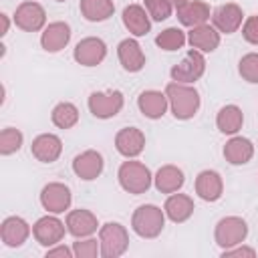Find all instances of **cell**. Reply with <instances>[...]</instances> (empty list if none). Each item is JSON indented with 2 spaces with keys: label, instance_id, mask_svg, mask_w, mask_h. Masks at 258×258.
<instances>
[{
  "label": "cell",
  "instance_id": "44dd1931",
  "mask_svg": "<svg viewBox=\"0 0 258 258\" xmlns=\"http://www.w3.org/2000/svg\"><path fill=\"white\" fill-rule=\"evenodd\" d=\"M187 42L200 52H214L220 46V32L212 24H200L187 32Z\"/></svg>",
  "mask_w": 258,
  "mask_h": 258
},
{
  "label": "cell",
  "instance_id": "6da1fadb",
  "mask_svg": "<svg viewBox=\"0 0 258 258\" xmlns=\"http://www.w3.org/2000/svg\"><path fill=\"white\" fill-rule=\"evenodd\" d=\"M165 95H167V101H169V109L173 113L175 119L179 121H187L191 119L198 109H200V93L191 87V85H185V83H167L165 87Z\"/></svg>",
  "mask_w": 258,
  "mask_h": 258
},
{
  "label": "cell",
  "instance_id": "83f0119b",
  "mask_svg": "<svg viewBox=\"0 0 258 258\" xmlns=\"http://www.w3.org/2000/svg\"><path fill=\"white\" fill-rule=\"evenodd\" d=\"M177 18L183 26H189V28L206 24L210 18V6L204 0H189L185 6L177 10Z\"/></svg>",
  "mask_w": 258,
  "mask_h": 258
},
{
  "label": "cell",
  "instance_id": "e575fe53",
  "mask_svg": "<svg viewBox=\"0 0 258 258\" xmlns=\"http://www.w3.org/2000/svg\"><path fill=\"white\" fill-rule=\"evenodd\" d=\"M145 10L153 20L161 22V20H167L171 16L173 6L167 0H145Z\"/></svg>",
  "mask_w": 258,
  "mask_h": 258
},
{
  "label": "cell",
  "instance_id": "ac0fdd59",
  "mask_svg": "<svg viewBox=\"0 0 258 258\" xmlns=\"http://www.w3.org/2000/svg\"><path fill=\"white\" fill-rule=\"evenodd\" d=\"M71 40V26L62 20L50 22L48 26H44L42 34H40V46L46 52H58L62 50Z\"/></svg>",
  "mask_w": 258,
  "mask_h": 258
},
{
  "label": "cell",
  "instance_id": "ffe728a7",
  "mask_svg": "<svg viewBox=\"0 0 258 258\" xmlns=\"http://www.w3.org/2000/svg\"><path fill=\"white\" fill-rule=\"evenodd\" d=\"M117 56L121 67L127 73H139L145 67V54L141 50V44L135 38H125L117 46Z\"/></svg>",
  "mask_w": 258,
  "mask_h": 258
},
{
  "label": "cell",
  "instance_id": "4316f807",
  "mask_svg": "<svg viewBox=\"0 0 258 258\" xmlns=\"http://www.w3.org/2000/svg\"><path fill=\"white\" fill-rule=\"evenodd\" d=\"M244 125V113L238 105H226L216 115V127L224 135H236Z\"/></svg>",
  "mask_w": 258,
  "mask_h": 258
},
{
  "label": "cell",
  "instance_id": "30bf717a",
  "mask_svg": "<svg viewBox=\"0 0 258 258\" xmlns=\"http://www.w3.org/2000/svg\"><path fill=\"white\" fill-rule=\"evenodd\" d=\"M67 224H62L56 216H42L34 222L32 226V236L40 246H56L62 238H64V228Z\"/></svg>",
  "mask_w": 258,
  "mask_h": 258
},
{
  "label": "cell",
  "instance_id": "2e32d148",
  "mask_svg": "<svg viewBox=\"0 0 258 258\" xmlns=\"http://www.w3.org/2000/svg\"><path fill=\"white\" fill-rule=\"evenodd\" d=\"M103 167H105L103 155L99 151H95V149H87V151L79 153L73 159V171H75V175L81 177V179H85V181L97 179L103 173Z\"/></svg>",
  "mask_w": 258,
  "mask_h": 258
},
{
  "label": "cell",
  "instance_id": "4dcf8cb0",
  "mask_svg": "<svg viewBox=\"0 0 258 258\" xmlns=\"http://www.w3.org/2000/svg\"><path fill=\"white\" fill-rule=\"evenodd\" d=\"M185 40H187L185 32L181 28H177V26H169V28L161 30L155 36V44L159 48H163V50H177V48H181L185 44Z\"/></svg>",
  "mask_w": 258,
  "mask_h": 258
},
{
  "label": "cell",
  "instance_id": "f35d334b",
  "mask_svg": "<svg viewBox=\"0 0 258 258\" xmlns=\"http://www.w3.org/2000/svg\"><path fill=\"white\" fill-rule=\"evenodd\" d=\"M0 22H2V28H0V36H6L8 34V28H10V20H8V14H0Z\"/></svg>",
  "mask_w": 258,
  "mask_h": 258
},
{
  "label": "cell",
  "instance_id": "5bb4252c",
  "mask_svg": "<svg viewBox=\"0 0 258 258\" xmlns=\"http://www.w3.org/2000/svg\"><path fill=\"white\" fill-rule=\"evenodd\" d=\"M30 236V226L20 216H8L4 218L0 226V240L8 248H20Z\"/></svg>",
  "mask_w": 258,
  "mask_h": 258
},
{
  "label": "cell",
  "instance_id": "ab89813d",
  "mask_svg": "<svg viewBox=\"0 0 258 258\" xmlns=\"http://www.w3.org/2000/svg\"><path fill=\"white\" fill-rule=\"evenodd\" d=\"M167 2H169L173 8H177V10H179V8H181V6H185L189 0H167Z\"/></svg>",
  "mask_w": 258,
  "mask_h": 258
},
{
  "label": "cell",
  "instance_id": "4fadbf2b",
  "mask_svg": "<svg viewBox=\"0 0 258 258\" xmlns=\"http://www.w3.org/2000/svg\"><path fill=\"white\" fill-rule=\"evenodd\" d=\"M115 149L127 157V159H133L137 155L143 153L145 149V135L141 129L137 127H123L117 131L115 135Z\"/></svg>",
  "mask_w": 258,
  "mask_h": 258
},
{
  "label": "cell",
  "instance_id": "5b68a950",
  "mask_svg": "<svg viewBox=\"0 0 258 258\" xmlns=\"http://www.w3.org/2000/svg\"><path fill=\"white\" fill-rule=\"evenodd\" d=\"M248 236V224L240 216H226L216 224L214 240L222 250H228L232 246H238Z\"/></svg>",
  "mask_w": 258,
  "mask_h": 258
},
{
  "label": "cell",
  "instance_id": "f1b7e54d",
  "mask_svg": "<svg viewBox=\"0 0 258 258\" xmlns=\"http://www.w3.org/2000/svg\"><path fill=\"white\" fill-rule=\"evenodd\" d=\"M79 8H81V14L89 22H103L111 18L115 12L113 0H81Z\"/></svg>",
  "mask_w": 258,
  "mask_h": 258
},
{
  "label": "cell",
  "instance_id": "836d02e7",
  "mask_svg": "<svg viewBox=\"0 0 258 258\" xmlns=\"http://www.w3.org/2000/svg\"><path fill=\"white\" fill-rule=\"evenodd\" d=\"M73 252L77 258H97L101 254V242H97L91 236L77 238V242L73 244Z\"/></svg>",
  "mask_w": 258,
  "mask_h": 258
},
{
  "label": "cell",
  "instance_id": "7402d4cb",
  "mask_svg": "<svg viewBox=\"0 0 258 258\" xmlns=\"http://www.w3.org/2000/svg\"><path fill=\"white\" fill-rule=\"evenodd\" d=\"M137 107L143 113V117H147V119H161L165 115L167 107H169V101H167L165 93L149 89V91H143L137 97Z\"/></svg>",
  "mask_w": 258,
  "mask_h": 258
},
{
  "label": "cell",
  "instance_id": "8fae6325",
  "mask_svg": "<svg viewBox=\"0 0 258 258\" xmlns=\"http://www.w3.org/2000/svg\"><path fill=\"white\" fill-rule=\"evenodd\" d=\"M73 56L83 67H97L107 56V44L99 36H87V38L77 42Z\"/></svg>",
  "mask_w": 258,
  "mask_h": 258
},
{
  "label": "cell",
  "instance_id": "52a82bcc",
  "mask_svg": "<svg viewBox=\"0 0 258 258\" xmlns=\"http://www.w3.org/2000/svg\"><path fill=\"white\" fill-rule=\"evenodd\" d=\"M89 111L97 119H111L115 117L125 103V97L121 91H95L89 95Z\"/></svg>",
  "mask_w": 258,
  "mask_h": 258
},
{
  "label": "cell",
  "instance_id": "d6a6232c",
  "mask_svg": "<svg viewBox=\"0 0 258 258\" xmlns=\"http://www.w3.org/2000/svg\"><path fill=\"white\" fill-rule=\"evenodd\" d=\"M238 73L246 83L258 85V52H248L238 62Z\"/></svg>",
  "mask_w": 258,
  "mask_h": 258
},
{
  "label": "cell",
  "instance_id": "d4e9b609",
  "mask_svg": "<svg viewBox=\"0 0 258 258\" xmlns=\"http://www.w3.org/2000/svg\"><path fill=\"white\" fill-rule=\"evenodd\" d=\"M123 24L125 28L133 34V36H145L149 30H151V20H149V14L143 6L139 4H129L123 8Z\"/></svg>",
  "mask_w": 258,
  "mask_h": 258
},
{
  "label": "cell",
  "instance_id": "1f68e13d",
  "mask_svg": "<svg viewBox=\"0 0 258 258\" xmlns=\"http://www.w3.org/2000/svg\"><path fill=\"white\" fill-rule=\"evenodd\" d=\"M22 133L16 127H4L0 133V153L2 155H12L22 147Z\"/></svg>",
  "mask_w": 258,
  "mask_h": 258
},
{
  "label": "cell",
  "instance_id": "f546056e",
  "mask_svg": "<svg viewBox=\"0 0 258 258\" xmlns=\"http://www.w3.org/2000/svg\"><path fill=\"white\" fill-rule=\"evenodd\" d=\"M50 119L58 129H71L79 123V109H77L75 103L62 101V103L54 105V109L50 113Z\"/></svg>",
  "mask_w": 258,
  "mask_h": 258
},
{
  "label": "cell",
  "instance_id": "cb8c5ba5",
  "mask_svg": "<svg viewBox=\"0 0 258 258\" xmlns=\"http://www.w3.org/2000/svg\"><path fill=\"white\" fill-rule=\"evenodd\" d=\"M196 206H194V200L185 194H171L165 204H163V212H165V218H169L173 224H181V222H187L194 214Z\"/></svg>",
  "mask_w": 258,
  "mask_h": 258
},
{
  "label": "cell",
  "instance_id": "7c38bea8",
  "mask_svg": "<svg viewBox=\"0 0 258 258\" xmlns=\"http://www.w3.org/2000/svg\"><path fill=\"white\" fill-rule=\"evenodd\" d=\"M242 18H244V12H242V8H240L236 2L220 4V6L214 8V12H212V22H214V26L218 28V32H224V34L236 32V30L242 26Z\"/></svg>",
  "mask_w": 258,
  "mask_h": 258
},
{
  "label": "cell",
  "instance_id": "d590c367",
  "mask_svg": "<svg viewBox=\"0 0 258 258\" xmlns=\"http://www.w3.org/2000/svg\"><path fill=\"white\" fill-rule=\"evenodd\" d=\"M242 36L250 44H258V16H248L242 24Z\"/></svg>",
  "mask_w": 258,
  "mask_h": 258
},
{
  "label": "cell",
  "instance_id": "8d00e7d4",
  "mask_svg": "<svg viewBox=\"0 0 258 258\" xmlns=\"http://www.w3.org/2000/svg\"><path fill=\"white\" fill-rule=\"evenodd\" d=\"M222 256L224 258H254L256 256V250L250 248V246H240L238 244V246H232V248L224 250Z\"/></svg>",
  "mask_w": 258,
  "mask_h": 258
},
{
  "label": "cell",
  "instance_id": "60d3db41",
  "mask_svg": "<svg viewBox=\"0 0 258 258\" xmlns=\"http://www.w3.org/2000/svg\"><path fill=\"white\" fill-rule=\"evenodd\" d=\"M56 2H64V0H56Z\"/></svg>",
  "mask_w": 258,
  "mask_h": 258
},
{
  "label": "cell",
  "instance_id": "7a4b0ae2",
  "mask_svg": "<svg viewBox=\"0 0 258 258\" xmlns=\"http://www.w3.org/2000/svg\"><path fill=\"white\" fill-rule=\"evenodd\" d=\"M117 179H119V185L127 191V194H133V196H139V194H145L149 187H151V181H153V175L149 171V167L141 161H123L119 165V171H117Z\"/></svg>",
  "mask_w": 258,
  "mask_h": 258
},
{
  "label": "cell",
  "instance_id": "603a6c76",
  "mask_svg": "<svg viewBox=\"0 0 258 258\" xmlns=\"http://www.w3.org/2000/svg\"><path fill=\"white\" fill-rule=\"evenodd\" d=\"M222 153H224V157L230 165H244L254 157V145L248 137L234 135L232 139L226 141Z\"/></svg>",
  "mask_w": 258,
  "mask_h": 258
},
{
  "label": "cell",
  "instance_id": "ba28073f",
  "mask_svg": "<svg viewBox=\"0 0 258 258\" xmlns=\"http://www.w3.org/2000/svg\"><path fill=\"white\" fill-rule=\"evenodd\" d=\"M14 24L20 30H24V32H38L46 24V10L38 2L26 0V2H22V4L16 6Z\"/></svg>",
  "mask_w": 258,
  "mask_h": 258
},
{
  "label": "cell",
  "instance_id": "8992f818",
  "mask_svg": "<svg viewBox=\"0 0 258 258\" xmlns=\"http://www.w3.org/2000/svg\"><path fill=\"white\" fill-rule=\"evenodd\" d=\"M206 73V58L200 50L191 48L177 64L171 67L169 75H171V81L175 83H185V85H191L196 83L198 79H202V75Z\"/></svg>",
  "mask_w": 258,
  "mask_h": 258
},
{
  "label": "cell",
  "instance_id": "d6986e66",
  "mask_svg": "<svg viewBox=\"0 0 258 258\" xmlns=\"http://www.w3.org/2000/svg\"><path fill=\"white\" fill-rule=\"evenodd\" d=\"M196 194L204 202H218L224 194V181L222 175L214 169H204L196 177Z\"/></svg>",
  "mask_w": 258,
  "mask_h": 258
},
{
  "label": "cell",
  "instance_id": "9c48e42d",
  "mask_svg": "<svg viewBox=\"0 0 258 258\" xmlns=\"http://www.w3.org/2000/svg\"><path fill=\"white\" fill-rule=\"evenodd\" d=\"M71 202H73V194L69 185L60 181H50L40 191V204L48 214H62L64 210L71 208Z\"/></svg>",
  "mask_w": 258,
  "mask_h": 258
},
{
  "label": "cell",
  "instance_id": "3957f363",
  "mask_svg": "<svg viewBox=\"0 0 258 258\" xmlns=\"http://www.w3.org/2000/svg\"><path fill=\"white\" fill-rule=\"evenodd\" d=\"M165 226V212L153 204L139 206L131 216V228L141 238H157Z\"/></svg>",
  "mask_w": 258,
  "mask_h": 258
},
{
  "label": "cell",
  "instance_id": "277c9868",
  "mask_svg": "<svg viewBox=\"0 0 258 258\" xmlns=\"http://www.w3.org/2000/svg\"><path fill=\"white\" fill-rule=\"evenodd\" d=\"M99 242L103 258H119L129 248V234L119 222H107L99 228Z\"/></svg>",
  "mask_w": 258,
  "mask_h": 258
},
{
  "label": "cell",
  "instance_id": "74e56055",
  "mask_svg": "<svg viewBox=\"0 0 258 258\" xmlns=\"http://www.w3.org/2000/svg\"><path fill=\"white\" fill-rule=\"evenodd\" d=\"M75 252L67 246H54V248H48L46 252V258H56V256H62V258H71Z\"/></svg>",
  "mask_w": 258,
  "mask_h": 258
},
{
  "label": "cell",
  "instance_id": "484cf974",
  "mask_svg": "<svg viewBox=\"0 0 258 258\" xmlns=\"http://www.w3.org/2000/svg\"><path fill=\"white\" fill-rule=\"evenodd\" d=\"M183 181H185V175L177 165H163L153 175V183H155L157 191H161V194L179 191L183 187Z\"/></svg>",
  "mask_w": 258,
  "mask_h": 258
},
{
  "label": "cell",
  "instance_id": "9a60e30c",
  "mask_svg": "<svg viewBox=\"0 0 258 258\" xmlns=\"http://www.w3.org/2000/svg\"><path fill=\"white\" fill-rule=\"evenodd\" d=\"M30 153L42 163H54L62 153V141L54 133H40L32 139Z\"/></svg>",
  "mask_w": 258,
  "mask_h": 258
},
{
  "label": "cell",
  "instance_id": "e0dca14e",
  "mask_svg": "<svg viewBox=\"0 0 258 258\" xmlns=\"http://www.w3.org/2000/svg\"><path fill=\"white\" fill-rule=\"evenodd\" d=\"M67 232L75 238H87V236H93L99 228V222H97V216L89 210H71L67 214Z\"/></svg>",
  "mask_w": 258,
  "mask_h": 258
}]
</instances>
